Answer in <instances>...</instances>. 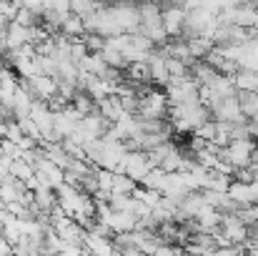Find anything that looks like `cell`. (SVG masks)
<instances>
[{"label": "cell", "mask_w": 258, "mask_h": 256, "mask_svg": "<svg viewBox=\"0 0 258 256\" xmlns=\"http://www.w3.org/2000/svg\"><path fill=\"white\" fill-rule=\"evenodd\" d=\"M168 106L171 103L163 90H146V95H141L136 111H138V118H166Z\"/></svg>", "instance_id": "1"}, {"label": "cell", "mask_w": 258, "mask_h": 256, "mask_svg": "<svg viewBox=\"0 0 258 256\" xmlns=\"http://www.w3.org/2000/svg\"><path fill=\"white\" fill-rule=\"evenodd\" d=\"M211 118H216V121H226V123L246 121V116H243V111H241L238 93H236V95H226V98H221V100L211 108Z\"/></svg>", "instance_id": "2"}, {"label": "cell", "mask_w": 258, "mask_h": 256, "mask_svg": "<svg viewBox=\"0 0 258 256\" xmlns=\"http://www.w3.org/2000/svg\"><path fill=\"white\" fill-rule=\"evenodd\" d=\"M161 23H163L168 38L183 35V28H185V8L178 5V3H168V8H161Z\"/></svg>", "instance_id": "3"}, {"label": "cell", "mask_w": 258, "mask_h": 256, "mask_svg": "<svg viewBox=\"0 0 258 256\" xmlns=\"http://www.w3.org/2000/svg\"><path fill=\"white\" fill-rule=\"evenodd\" d=\"M226 193L231 196V201H233L236 206H243V203H256V201H258L256 191H253V186H251V181H241V178L231 181V186H228V191H226Z\"/></svg>", "instance_id": "4"}, {"label": "cell", "mask_w": 258, "mask_h": 256, "mask_svg": "<svg viewBox=\"0 0 258 256\" xmlns=\"http://www.w3.org/2000/svg\"><path fill=\"white\" fill-rule=\"evenodd\" d=\"M185 38V43H188V50H190V58L193 61H201V58H206V53L216 45L213 43V38L211 35H183Z\"/></svg>", "instance_id": "5"}, {"label": "cell", "mask_w": 258, "mask_h": 256, "mask_svg": "<svg viewBox=\"0 0 258 256\" xmlns=\"http://www.w3.org/2000/svg\"><path fill=\"white\" fill-rule=\"evenodd\" d=\"M238 100H241V111L246 118H253L258 113V93L256 90H241L238 93Z\"/></svg>", "instance_id": "6"}, {"label": "cell", "mask_w": 258, "mask_h": 256, "mask_svg": "<svg viewBox=\"0 0 258 256\" xmlns=\"http://www.w3.org/2000/svg\"><path fill=\"white\" fill-rule=\"evenodd\" d=\"M251 121H253V123H256V126H258V113H256V116H253V118H251Z\"/></svg>", "instance_id": "7"}]
</instances>
